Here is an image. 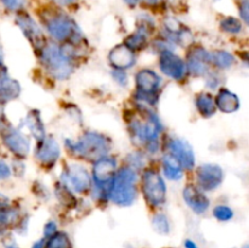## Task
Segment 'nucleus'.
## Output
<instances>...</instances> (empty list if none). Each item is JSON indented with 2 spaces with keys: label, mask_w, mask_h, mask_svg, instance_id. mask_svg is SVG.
<instances>
[{
  "label": "nucleus",
  "mask_w": 249,
  "mask_h": 248,
  "mask_svg": "<svg viewBox=\"0 0 249 248\" xmlns=\"http://www.w3.org/2000/svg\"><path fill=\"white\" fill-rule=\"evenodd\" d=\"M143 1H146L147 4H156V2H158L160 0H143Z\"/></svg>",
  "instance_id": "obj_41"
},
{
  "label": "nucleus",
  "mask_w": 249,
  "mask_h": 248,
  "mask_svg": "<svg viewBox=\"0 0 249 248\" xmlns=\"http://www.w3.org/2000/svg\"><path fill=\"white\" fill-rule=\"evenodd\" d=\"M55 232H56V224L53 223V221H50V223L46 224L45 228H44V235H45V237H50V236L53 235Z\"/></svg>",
  "instance_id": "obj_34"
},
{
  "label": "nucleus",
  "mask_w": 249,
  "mask_h": 248,
  "mask_svg": "<svg viewBox=\"0 0 249 248\" xmlns=\"http://www.w3.org/2000/svg\"><path fill=\"white\" fill-rule=\"evenodd\" d=\"M116 174V160L111 157H102L95 162L92 175L97 186L104 187L112 182Z\"/></svg>",
  "instance_id": "obj_11"
},
{
  "label": "nucleus",
  "mask_w": 249,
  "mask_h": 248,
  "mask_svg": "<svg viewBox=\"0 0 249 248\" xmlns=\"http://www.w3.org/2000/svg\"><path fill=\"white\" fill-rule=\"evenodd\" d=\"M134 61H135L134 51L130 48H128L125 44L117 45L109 53V62L116 70L123 71L125 68H129L130 66H133Z\"/></svg>",
  "instance_id": "obj_17"
},
{
  "label": "nucleus",
  "mask_w": 249,
  "mask_h": 248,
  "mask_svg": "<svg viewBox=\"0 0 249 248\" xmlns=\"http://www.w3.org/2000/svg\"><path fill=\"white\" fill-rule=\"evenodd\" d=\"M57 1H60L61 4H71V2L75 1V0H57Z\"/></svg>",
  "instance_id": "obj_40"
},
{
  "label": "nucleus",
  "mask_w": 249,
  "mask_h": 248,
  "mask_svg": "<svg viewBox=\"0 0 249 248\" xmlns=\"http://www.w3.org/2000/svg\"><path fill=\"white\" fill-rule=\"evenodd\" d=\"M124 1H125L128 5H130V6H135L138 0H124Z\"/></svg>",
  "instance_id": "obj_38"
},
{
  "label": "nucleus",
  "mask_w": 249,
  "mask_h": 248,
  "mask_svg": "<svg viewBox=\"0 0 249 248\" xmlns=\"http://www.w3.org/2000/svg\"><path fill=\"white\" fill-rule=\"evenodd\" d=\"M66 145L75 155L87 159H100L111 150V141L99 133H87L78 141L66 140Z\"/></svg>",
  "instance_id": "obj_2"
},
{
  "label": "nucleus",
  "mask_w": 249,
  "mask_h": 248,
  "mask_svg": "<svg viewBox=\"0 0 249 248\" xmlns=\"http://www.w3.org/2000/svg\"><path fill=\"white\" fill-rule=\"evenodd\" d=\"M45 27L51 36L60 41L73 39L79 32L74 21L70 18L67 15L61 14V12H56V14L46 17Z\"/></svg>",
  "instance_id": "obj_4"
},
{
  "label": "nucleus",
  "mask_w": 249,
  "mask_h": 248,
  "mask_svg": "<svg viewBox=\"0 0 249 248\" xmlns=\"http://www.w3.org/2000/svg\"><path fill=\"white\" fill-rule=\"evenodd\" d=\"M209 61L219 68H229L235 63V57L224 50H215L209 53Z\"/></svg>",
  "instance_id": "obj_23"
},
{
  "label": "nucleus",
  "mask_w": 249,
  "mask_h": 248,
  "mask_svg": "<svg viewBox=\"0 0 249 248\" xmlns=\"http://www.w3.org/2000/svg\"><path fill=\"white\" fill-rule=\"evenodd\" d=\"M185 247L186 248H198L197 247L196 243L191 240H186V242H185Z\"/></svg>",
  "instance_id": "obj_36"
},
{
  "label": "nucleus",
  "mask_w": 249,
  "mask_h": 248,
  "mask_svg": "<svg viewBox=\"0 0 249 248\" xmlns=\"http://www.w3.org/2000/svg\"><path fill=\"white\" fill-rule=\"evenodd\" d=\"M7 197H5L4 195L0 194V208H4V207H7Z\"/></svg>",
  "instance_id": "obj_35"
},
{
  "label": "nucleus",
  "mask_w": 249,
  "mask_h": 248,
  "mask_svg": "<svg viewBox=\"0 0 249 248\" xmlns=\"http://www.w3.org/2000/svg\"><path fill=\"white\" fill-rule=\"evenodd\" d=\"M160 71L168 77L180 80L186 74V65L181 57L169 50H164L160 57Z\"/></svg>",
  "instance_id": "obj_7"
},
{
  "label": "nucleus",
  "mask_w": 249,
  "mask_h": 248,
  "mask_svg": "<svg viewBox=\"0 0 249 248\" xmlns=\"http://www.w3.org/2000/svg\"><path fill=\"white\" fill-rule=\"evenodd\" d=\"M248 10H249L248 1H247V0H245V1L242 2V5H241V7H240V14H241V17H242V19L246 22V23L248 22V17H249Z\"/></svg>",
  "instance_id": "obj_33"
},
{
  "label": "nucleus",
  "mask_w": 249,
  "mask_h": 248,
  "mask_svg": "<svg viewBox=\"0 0 249 248\" xmlns=\"http://www.w3.org/2000/svg\"><path fill=\"white\" fill-rule=\"evenodd\" d=\"M26 125L28 126L31 133L33 134V136L38 141L43 140L45 138V128H44V124L41 122L40 114L36 111L29 112L26 118Z\"/></svg>",
  "instance_id": "obj_21"
},
{
  "label": "nucleus",
  "mask_w": 249,
  "mask_h": 248,
  "mask_svg": "<svg viewBox=\"0 0 249 248\" xmlns=\"http://www.w3.org/2000/svg\"><path fill=\"white\" fill-rule=\"evenodd\" d=\"M142 192L151 206L157 207L164 203L167 189L162 177L155 170H146L142 175Z\"/></svg>",
  "instance_id": "obj_5"
},
{
  "label": "nucleus",
  "mask_w": 249,
  "mask_h": 248,
  "mask_svg": "<svg viewBox=\"0 0 249 248\" xmlns=\"http://www.w3.org/2000/svg\"><path fill=\"white\" fill-rule=\"evenodd\" d=\"M152 225L153 229H155L158 233H162V235H167L170 230L169 220H168L167 216L162 213L156 214V215L153 216Z\"/></svg>",
  "instance_id": "obj_28"
},
{
  "label": "nucleus",
  "mask_w": 249,
  "mask_h": 248,
  "mask_svg": "<svg viewBox=\"0 0 249 248\" xmlns=\"http://www.w3.org/2000/svg\"><path fill=\"white\" fill-rule=\"evenodd\" d=\"M10 174H11V170H10L9 165L5 162L0 160V180L7 179L10 177Z\"/></svg>",
  "instance_id": "obj_32"
},
{
  "label": "nucleus",
  "mask_w": 249,
  "mask_h": 248,
  "mask_svg": "<svg viewBox=\"0 0 249 248\" xmlns=\"http://www.w3.org/2000/svg\"><path fill=\"white\" fill-rule=\"evenodd\" d=\"M213 214L219 221H229L230 219H232V216H233L232 209L228 206L215 207L213 211Z\"/></svg>",
  "instance_id": "obj_30"
},
{
  "label": "nucleus",
  "mask_w": 249,
  "mask_h": 248,
  "mask_svg": "<svg viewBox=\"0 0 249 248\" xmlns=\"http://www.w3.org/2000/svg\"><path fill=\"white\" fill-rule=\"evenodd\" d=\"M21 92L18 82L9 77H4L0 80V101L6 102L16 99Z\"/></svg>",
  "instance_id": "obj_19"
},
{
  "label": "nucleus",
  "mask_w": 249,
  "mask_h": 248,
  "mask_svg": "<svg viewBox=\"0 0 249 248\" xmlns=\"http://www.w3.org/2000/svg\"><path fill=\"white\" fill-rule=\"evenodd\" d=\"M112 181L113 182L109 191L112 202L122 207L133 204L138 196V190H136L138 175L135 170L130 167L122 168Z\"/></svg>",
  "instance_id": "obj_1"
},
{
  "label": "nucleus",
  "mask_w": 249,
  "mask_h": 248,
  "mask_svg": "<svg viewBox=\"0 0 249 248\" xmlns=\"http://www.w3.org/2000/svg\"><path fill=\"white\" fill-rule=\"evenodd\" d=\"M56 195L60 199L61 203L66 207H74L75 206V197L73 196L72 192L67 189L66 185H57L56 187Z\"/></svg>",
  "instance_id": "obj_26"
},
{
  "label": "nucleus",
  "mask_w": 249,
  "mask_h": 248,
  "mask_svg": "<svg viewBox=\"0 0 249 248\" xmlns=\"http://www.w3.org/2000/svg\"><path fill=\"white\" fill-rule=\"evenodd\" d=\"M17 220V212L15 209H10L4 207L0 208V235L6 231L9 226H11Z\"/></svg>",
  "instance_id": "obj_25"
},
{
  "label": "nucleus",
  "mask_w": 249,
  "mask_h": 248,
  "mask_svg": "<svg viewBox=\"0 0 249 248\" xmlns=\"http://www.w3.org/2000/svg\"><path fill=\"white\" fill-rule=\"evenodd\" d=\"M16 22L23 32L24 36L31 41L34 48L43 49L45 46V38H44L43 32L32 17H29L28 15H21L17 17Z\"/></svg>",
  "instance_id": "obj_10"
},
{
  "label": "nucleus",
  "mask_w": 249,
  "mask_h": 248,
  "mask_svg": "<svg viewBox=\"0 0 249 248\" xmlns=\"http://www.w3.org/2000/svg\"><path fill=\"white\" fill-rule=\"evenodd\" d=\"M63 177H65L66 186H70L73 191L79 192V194L89 191L91 186V180L87 169L79 164H71L66 169Z\"/></svg>",
  "instance_id": "obj_6"
},
{
  "label": "nucleus",
  "mask_w": 249,
  "mask_h": 248,
  "mask_svg": "<svg viewBox=\"0 0 249 248\" xmlns=\"http://www.w3.org/2000/svg\"><path fill=\"white\" fill-rule=\"evenodd\" d=\"M209 53L203 48L192 49L187 56V67L191 74L199 77L206 74L209 65Z\"/></svg>",
  "instance_id": "obj_15"
},
{
  "label": "nucleus",
  "mask_w": 249,
  "mask_h": 248,
  "mask_svg": "<svg viewBox=\"0 0 249 248\" xmlns=\"http://www.w3.org/2000/svg\"><path fill=\"white\" fill-rule=\"evenodd\" d=\"M169 150L172 151L170 155L174 156L180 164L186 169H192L195 165V156L191 146L187 141L179 138H173L169 141Z\"/></svg>",
  "instance_id": "obj_14"
},
{
  "label": "nucleus",
  "mask_w": 249,
  "mask_h": 248,
  "mask_svg": "<svg viewBox=\"0 0 249 248\" xmlns=\"http://www.w3.org/2000/svg\"><path fill=\"white\" fill-rule=\"evenodd\" d=\"M146 33L143 31H138L135 34L129 36L126 39V44L125 45L128 48H130L131 50H139V49L143 48L146 44Z\"/></svg>",
  "instance_id": "obj_29"
},
{
  "label": "nucleus",
  "mask_w": 249,
  "mask_h": 248,
  "mask_svg": "<svg viewBox=\"0 0 249 248\" xmlns=\"http://www.w3.org/2000/svg\"><path fill=\"white\" fill-rule=\"evenodd\" d=\"M136 87H138V94L141 99L147 100L151 96L156 95L160 84V78L151 70H142L136 74Z\"/></svg>",
  "instance_id": "obj_9"
},
{
  "label": "nucleus",
  "mask_w": 249,
  "mask_h": 248,
  "mask_svg": "<svg viewBox=\"0 0 249 248\" xmlns=\"http://www.w3.org/2000/svg\"><path fill=\"white\" fill-rule=\"evenodd\" d=\"M163 170L165 177L170 180H180L182 177L181 164L173 155H165L163 157Z\"/></svg>",
  "instance_id": "obj_20"
},
{
  "label": "nucleus",
  "mask_w": 249,
  "mask_h": 248,
  "mask_svg": "<svg viewBox=\"0 0 249 248\" xmlns=\"http://www.w3.org/2000/svg\"><path fill=\"white\" fill-rule=\"evenodd\" d=\"M220 27L224 32L230 34H237L242 31V23L240 19L233 17H226L220 22Z\"/></svg>",
  "instance_id": "obj_27"
},
{
  "label": "nucleus",
  "mask_w": 249,
  "mask_h": 248,
  "mask_svg": "<svg viewBox=\"0 0 249 248\" xmlns=\"http://www.w3.org/2000/svg\"><path fill=\"white\" fill-rule=\"evenodd\" d=\"M223 177V169L216 164L207 163V164L198 167V169H197V181H198L201 189L204 191H212V190H215L216 187L220 186Z\"/></svg>",
  "instance_id": "obj_8"
},
{
  "label": "nucleus",
  "mask_w": 249,
  "mask_h": 248,
  "mask_svg": "<svg viewBox=\"0 0 249 248\" xmlns=\"http://www.w3.org/2000/svg\"><path fill=\"white\" fill-rule=\"evenodd\" d=\"M196 107L203 117H212L215 113L216 109L213 97H212L211 94H207V92H202L196 97Z\"/></svg>",
  "instance_id": "obj_22"
},
{
  "label": "nucleus",
  "mask_w": 249,
  "mask_h": 248,
  "mask_svg": "<svg viewBox=\"0 0 249 248\" xmlns=\"http://www.w3.org/2000/svg\"><path fill=\"white\" fill-rule=\"evenodd\" d=\"M215 106L224 113H232L240 108V99L230 90L221 89L215 99Z\"/></svg>",
  "instance_id": "obj_18"
},
{
  "label": "nucleus",
  "mask_w": 249,
  "mask_h": 248,
  "mask_svg": "<svg viewBox=\"0 0 249 248\" xmlns=\"http://www.w3.org/2000/svg\"><path fill=\"white\" fill-rule=\"evenodd\" d=\"M43 247H44V241L40 240V241H38L36 243H34L33 247L32 248H43Z\"/></svg>",
  "instance_id": "obj_37"
},
{
  "label": "nucleus",
  "mask_w": 249,
  "mask_h": 248,
  "mask_svg": "<svg viewBox=\"0 0 249 248\" xmlns=\"http://www.w3.org/2000/svg\"><path fill=\"white\" fill-rule=\"evenodd\" d=\"M184 199L187 206L197 214H203L209 207V199L197 187L189 185L184 189Z\"/></svg>",
  "instance_id": "obj_16"
},
{
  "label": "nucleus",
  "mask_w": 249,
  "mask_h": 248,
  "mask_svg": "<svg viewBox=\"0 0 249 248\" xmlns=\"http://www.w3.org/2000/svg\"><path fill=\"white\" fill-rule=\"evenodd\" d=\"M0 67H2V53L0 50Z\"/></svg>",
  "instance_id": "obj_42"
},
{
  "label": "nucleus",
  "mask_w": 249,
  "mask_h": 248,
  "mask_svg": "<svg viewBox=\"0 0 249 248\" xmlns=\"http://www.w3.org/2000/svg\"><path fill=\"white\" fill-rule=\"evenodd\" d=\"M6 248H18V247H16V246H7Z\"/></svg>",
  "instance_id": "obj_43"
},
{
  "label": "nucleus",
  "mask_w": 249,
  "mask_h": 248,
  "mask_svg": "<svg viewBox=\"0 0 249 248\" xmlns=\"http://www.w3.org/2000/svg\"><path fill=\"white\" fill-rule=\"evenodd\" d=\"M41 62L48 72L56 79H67L73 72L70 57L56 45H48L43 48Z\"/></svg>",
  "instance_id": "obj_3"
},
{
  "label": "nucleus",
  "mask_w": 249,
  "mask_h": 248,
  "mask_svg": "<svg viewBox=\"0 0 249 248\" xmlns=\"http://www.w3.org/2000/svg\"><path fill=\"white\" fill-rule=\"evenodd\" d=\"M48 238L43 248H73L71 240L65 232H55Z\"/></svg>",
  "instance_id": "obj_24"
},
{
  "label": "nucleus",
  "mask_w": 249,
  "mask_h": 248,
  "mask_svg": "<svg viewBox=\"0 0 249 248\" xmlns=\"http://www.w3.org/2000/svg\"><path fill=\"white\" fill-rule=\"evenodd\" d=\"M2 141L10 151L17 157H26L29 152V141L22 133L16 129L9 128L2 134Z\"/></svg>",
  "instance_id": "obj_12"
},
{
  "label": "nucleus",
  "mask_w": 249,
  "mask_h": 248,
  "mask_svg": "<svg viewBox=\"0 0 249 248\" xmlns=\"http://www.w3.org/2000/svg\"><path fill=\"white\" fill-rule=\"evenodd\" d=\"M2 114H4V112H2V107L0 106V126L2 125V119H4V116H2Z\"/></svg>",
  "instance_id": "obj_39"
},
{
  "label": "nucleus",
  "mask_w": 249,
  "mask_h": 248,
  "mask_svg": "<svg viewBox=\"0 0 249 248\" xmlns=\"http://www.w3.org/2000/svg\"><path fill=\"white\" fill-rule=\"evenodd\" d=\"M2 4L10 10H19L23 7L26 0H1Z\"/></svg>",
  "instance_id": "obj_31"
},
{
  "label": "nucleus",
  "mask_w": 249,
  "mask_h": 248,
  "mask_svg": "<svg viewBox=\"0 0 249 248\" xmlns=\"http://www.w3.org/2000/svg\"><path fill=\"white\" fill-rule=\"evenodd\" d=\"M36 156L41 164L53 167L60 157V146L53 138H44L36 146Z\"/></svg>",
  "instance_id": "obj_13"
}]
</instances>
